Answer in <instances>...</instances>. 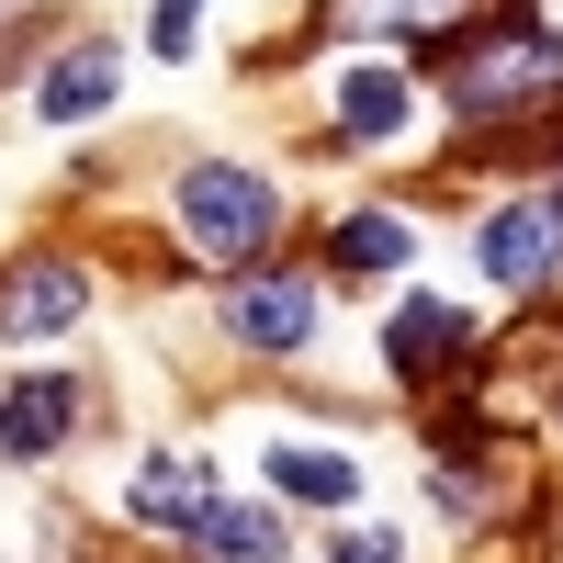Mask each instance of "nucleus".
<instances>
[{"mask_svg": "<svg viewBox=\"0 0 563 563\" xmlns=\"http://www.w3.org/2000/svg\"><path fill=\"white\" fill-rule=\"evenodd\" d=\"M429 90L451 102V124H519V113H552L563 102V34L519 0L429 34Z\"/></svg>", "mask_w": 563, "mask_h": 563, "instance_id": "f257e3e1", "label": "nucleus"}, {"mask_svg": "<svg viewBox=\"0 0 563 563\" xmlns=\"http://www.w3.org/2000/svg\"><path fill=\"white\" fill-rule=\"evenodd\" d=\"M180 225H192V249H214V260H271L282 180H260L238 158H192V169H180Z\"/></svg>", "mask_w": 563, "mask_h": 563, "instance_id": "f03ea898", "label": "nucleus"}, {"mask_svg": "<svg viewBox=\"0 0 563 563\" xmlns=\"http://www.w3.org/2000/svg\"><path fill=\"white\" fill-rule=\"evenodd\" d=\"M462 361H474V316H462L451 294H406L384 316V372H395V384L429 395V384H451Z\"/></svg>", "mask_w": 563, "mask_h": 563, "instance_id": "7ed1b4c3", "label": "nucleus"}, {"mask_svg": "<svg viewBox=\"0 0 563 563\" xmlns=\"http://www.w3.org/2000/svg\"><path fill=\"white\" fill-rule=\"evenodd\" d=\"M79 316H90V271L79 260L34 249V260L0 271V339H57V327H79Z\"/></svg>", "mask_w": 563, "mask_h": 563, "instance_id": "20e7f679", "label": "nucleus"}, {"mask_svg": "<svg viewBox=\"0 0 563 563\" xmlns=\"http://www.w3.org/2000/svg\"><path fill=\"white\" fill-rule=\"evenodd\" d=\"M79 406H90V384L79 372H23L12 395H0V462H57L68 451V429H79Z\"/></svg>", "mask_w": 563, "mask_h": 563, "instance_id": "39448f33", "label": "nucleus"}, {"mask_svg": "<svg viewBox=\"0 0 563 563\" xmlns=\"http://www.w3.org/2000/svg\"><path fill=\"white\" fill-rule=\"evenodd\" d=\"M474 260L507 282V294H530V282H552L563 271V192H530V203H507L485 238H474Z\"/></svg>", "mask_w": 563, "mask_h": 563, "instance_id": "423d86ee", "label": "nucleus"}, {"mask_svg": "<svg viewBox=\"0 0 563 563\" xmlns=\"http://www.w3.org/2000/svg\"><path fill=\"white\" fill-rule=\"evenodd\" d=\"M225 339H238V350H260V361L305 350V339H316V282H305V271L238 282V294H225Z\"/></svg>", "mask_w": 563, "mask_h": 563, "instance_id": "0eeeda50", "label": "nucleus"}, {"mask_svg": "<svg viewBox=\"0 0 563 563\" xmlns=\"http://www.w3.org/2000/svg\"><path fill=\"white\" fill-rule=\"evenodd\" d=\"M113 90H124V45H113V34H79V45L45 57L34 113H45V124H90V113H113Z\"/></svg>", "mask_w": 563, "mask_h": 563, "instance_id": "6e6552de", "label": "nucleus"}, {"mask_svg": "<svg viewBox=\"0 0 563 563\" xmlns=\"http://www.w3.org/2000/svg\"><path fill=\"white\" fill-rule=\"evenodd\" d=\"M180 552H203V563H282L294 541H282L271 507H225V496H203L192 519H180Z\"/></svg>", "mask_w": 563, "mask_h": 563, "instance_id": "1a4fd4ad", "label": "nucleus"}, {"mask_svg": "<svg viewBox=\"0 0 563 563\" xmlns=\"http://www.w3.org/2000/svg\"><path fill=\"white\" fill-rule=\"evenodd\" d=\"M260 485L294 496V507H350L361 496V462L350 451H316V440H271L260 451Z\"/></svg>", "mask_w": 563, "mask_h": 563, "instance_id": "9d476101", "label": "nucleus"}, {"mask_svg": "<svg viewBox=\"0 0 563 563\" xmlns=\"http://www.w3.org/2000/svg\"><path fill=\"white\" fill-rule=\"evenodd\" d=\"M214 496V474H203V451H158V462H135V485H124V507L147 530H180L192 507Z\"/></svg>", "mask_w": 563, "mask_h": 563, "instance_id": "9b49d317", "label": "nucleus"}, {"mask_svg": "<svg viewBox=\"0 0 563 563\" xmlns=\"http://www.w3.org/2000/svg\"><path fill=\"white\" fill-rule=\"evenodd\" d=\"M406 214H339L327 225V271H350V282H384V271H406Z\"/></svg>", "mask_w": 563, "mask_h": 563, "instance_id": "f8f14e48", "label": "nucleus"}, {"mask_svg": "<svg viewBox=\"0 0 563 563\" xmlns=\"http://www.w3.org/2000/svg\"><path fill=\"white\" fill-rule=\"evenodd\" d=\"M406 90H417L406 68H339V124L361 135V147H384V135L406 124Z\"/></svg>", "mask_w": 563, "mask_h": 563, "instance_id": "ddd939ff", "label": "nucleus"}, {"mask_svg": "<svg viewBox=\"0 0 563 563\" xmlns=\"http://www.w3.org/2000/svg\"><path fill=\"white\" fill-rule=\"evenodd\" d=\"M327 23L339 34H451V23H474V0H339Z\"/></svg>", "mask_w": 563, "mask_h": 563, "instance_id": "4468645a", "label": "nucleus"}, {"mask_svg": "<svg viewBox=\"0 0 563 563\" xmlns=\"http://www.w3.org/2000/svg\"><path fill=\"white\" fill-rule=\"evenodd\" d=\"M147 45L158 57H192L203 45V0H147Z\"/></svg>", "mask_w": 563, "mask_h": 563, "instance_id": "2eb2a0df", "label": "nucleus"}, {"mask_svg": "<svg viewBox=\"0 0 563 563\" xmlns=\"http://www.w3.org/2000/svg\"><path fill=\"white\" fill-rule=\"evenodd\" d=\"M339 563H361V552H339Z\"/></svg>", "mask_w": 563, "mask_h": 563, "instance_id": "dca6fc26", "label": "nucleus"}, {"mask_svg": "<svg viewBox=\"0 0 563 563\" xmlns=\"http://www.w3.org/2000/svg\"><path fill=\"white\" fill-rule=\"evenodd\" d=\"M68 563H90V552H68Z\"/></svg>", "mask_w": 563, "mask_h": 563, "instance_id": "f3484780", "label": "nucleus"}]
</instances>
